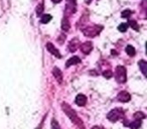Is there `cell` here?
Here are the masks:
<instances>
[{"mask_svg": "<svg viewBox=\"0 0 147 129\" xmlns=\"http://www.w3.org/2000/svg\"><path fill=\"white\" fill-rule=\"evenodd\" d=\"M61 108H63V110L65 111V114L69 116V118L73 121V123H75V124H76L77 126L80 127L81 129H85V125H84V123H83V121L81 120L80 117L77 115L76 111L74 110L71 107H69V104L63 103V105H61Z\"/></svg>", "mask_w": 147, "mask_h": 129, "instance_id": "obj_1", "label": "cell"}, {"mask_svg": "<svg viewBox=\"0 0 147 129\" xmlns=\"http://www.w3.org/2000/svg\"><path fill=\"white\" fill-rule=\"evenodd\" d=\"M103 29V26H99L97 24H92L90 26H87L83 29V32L86 36L88 37H94L100 33V31Z\"/></svg>", "mask_w": 147, "mask_h": 129, "instance_id": "obj_2", "label": "cell"}, {"mask_svg": "<svg viewBox=\"0 0 147 129\" xmlns=\"http://www.w3.org/2000/svg\"><path fill=\"white\" fill-rule=\"evenodd\" d=\"M115 79L118 83L123 84L126 82L127 76H126V69L123 66H118L115 71Z\"/></svg>", "mask_w": 147, "mask_h": 129, "instance_id": "obj_3", "label": "cell"}, {"mask_svg": "<svg viewBox=\"0 0 147 129\" xmlns=\"http://www.w3.org/2000/svg\"><path fill=\"white\" fill-rule=\"evenodd\" d=\"M123 116V110L122 109H113L107 115V118L109 119L112 122H115V121L119 120L121 117Z\"/></svg>", "mask_w": 147, "mask_h": 129, "instance_id": "obj_4", "label": "cell"}, {"mask_svg": "<svg viewBox=\"0 0 147 129\" xmlns=\"http://www.w3.org/2000/svg\"><path fill=\"white\" fill-rule=\"evenodd\" d=\"M77 11V0H67L65 3V13L74 14Z\"/></svg>", "mask_w": 147, "mask_h": 129, "instance_id": "obj_5", "label": "cell"}, {"mask_svg": "<svg viewBox=\"0 0 147 129\" xmlns=\"http://www.w3.org/2000/svg\"><path fill=\"white\" fill-rule=\"evenodd\" d=\"M47 51H49L51 53H53V55H55V57H59V59H61V55L59 53V49H55V45H53V43H47Z\"/></svg>", "mask_w": 147, "mask_h": 129, "instance_id": "obj_6", "label": "cell"}, {"mask_svg": "<svg viewBox=\"0 0 147 129\" xmlns=\"http://www.w3.org/2000/svg\"><path fill=\"white\" fill-rule=\"evenodd\" d=\"M92 49H93V45L91 41H87V43H84L81 45V51L85 55H89L91 53V51H92Z\"/></svg>", "mask_w": 147, "mask_h": 129, "instance_id": "obj_7", "label": "cell"}, {"mask_svg": "<svg viewBox=\"0 0 147 129\" xmlns=\"http://www.w3.org/2000/svg\"><path fill=\"white\" fill-rule=\"evenodd\" d=\"M117 97H118V100L121 101V102H128V101H130V99H131L130 94L127 93V92H125V91L120 92Z\"/></svg>", "mask_w": 147, "mask_h": 129, "instance_id": "obj_8", "label": "cell"}, {"mask_svg": "<svg viewBox=\"0 0 147 129\" xmlns=\"http://www.w3.org/2000/svg\"><path fill=\"white\" fill-rule=\"evenodd\" d=\"M87 103V97L83 94H79L76 97V104L79 106H85Z\"/></svg>", "mask_w": 147, "mask_h": 129, "instance_id": "obj_9", "label": "cell"}, {"mask_svg": "<svg viewBox=\"0 0 147 129\" xmlns=\"http://www.w3.org/2000/svg\"><path fill=\"white\" fill-rule=\"evenodd\" d=\"M81 63V59L79 57H71L65 63V68H69V67L73 66V65H77V63Z\"/></svg>", "mask_w": 147, "mask_h": 129, "instance_id": "obj_10", "label": "cell"}, {"mask_svg": "<svg viewBox=\"0 0 147 129\" xmlns=\"http://www.w3.org/2000/svg\"><path fill=\"white\" fill-rule=\"evenodd\" d=\"M53 75L55 76V78L57 80V82L61 83V81H63V74H61V70H59V68L53 69Z\"/></svg>", "mask_w": 147, "mask_h": 129, "instance_id": "obj_11", "label": "cell"}, {"mask_svg": "<svg viewBox=\"0 0 147 129\" xmlns=\"http://www.w3.org/2000/svg\"><path fill=\"white\" fill-rule=\"evenodd\" d=\"M138 65H139V67H140V70H141V72H142V74L146 77L147 76V70H146L147 63H146V61H144V59H141V61L138 63Z\"/></svg>", "mask_w": 147, "mask_h": 129, "instance_id": "obj_12", "label": "cell"}, {"mask_svg": "<svg viewBox=\"0 0 147 129\" xmlns=\"http://www.w3.org/2000/svg\"><path fill=\"white\" fill-rule=\"evenodd\" d=\"M61 28L65 31H69V28H71V25H69V19L67 18V16H65L63 18V21H61Z\"/></svg>", "mask_w": 147, "mask_h": 129, "instance_id": "obj_13", "label": "cell"}, {"mask_svg": "<svg viewBox=\"0 0 147 129\" xmlns=\"http://www.w3.org/2000/svg\"><path fill=\"white\" fill-rule=\"evenodd\" d=\"M78 45H79V41L77 38H74L71 41V43H69V51H75L77 49V47H78Z\"/></svg>", "mask_w": 147, "mask_h": 129, "instance_id": "obj_14", "label": "cell"}, {"mask_svg": "<svg viewBox=\"0 0 147 129\" xmlns=\"http://www.w3.org/2000/svg\"><path fill=\"white\" fill-rule=\"evenodd\" d=\"M125 125L131 127V129H138V127L141 125V120H140V119H138V120L134 121V122L130 123V124H125Z\"/></svg>", "mask_w": 147, "mask_h": 129, "instance_id": "obj_15", "label": "cell"}, {"mask_svg": "<svg viewBox=\"0 0 147 129\" xmlns=\"http://www.w3.org/2000/svg\"><path fill=\"white\" fill-rule=\"evenodd\" d=\"M126 53L128 55H130V57H133V55H135V49L132 47V45H127L126 47Z\"/></svg>", "mask_w": 147, "mask_h": 129, "instance_id": "obj_16", "label": "cell"}, {"mask_svg": "<svg viewBox=\"0 0 147 129\" xmlns=\"http://www.w3.org/2000/svg\"><path fill=\"white\" fill-rule=\"evenodd\" d=\"M51 15H49V14H45V15H42L41 16V18H40V21L42 23H47L49 20H51Z\"/></svg>", "mask_w": 147, "mask_h": 129, "instance_id": "obj_17", "label": "cell"}, {"mask_svg": "<svg viewBox=\"0 0 147 129\" xmlns=\"http://www.w3.org/2000/svg\"><path fill=\"white\" fill-rule=\"evenodd\" d=\"M128 25H130L131 27H132L133 29H135V30H139V26L138 24H137V22L135 20H129V22L127 23Z\"/></svg>", "mask_w": 147, "mask_h": 129, "instance_id": "obj_18", "label": "cell"}, {"mask_svg": "<svg viewBox=\"0 0 147 129\" xmlns=\"http://www.w3.org/2000/svg\"><path fill=\"white\" fill-rule=\"evenodd\" d=\"M127 28H128V24H127V23H121L118 26V30L120 31V32H125V31L127 30Z\"/></svg>", "mask_w": 147, "mask_h": 129, "instance_id": "obj_19", "label": "cell"}, {"mask_svg": "<svg viewBox=\"0 0 147 129\" xmlns=\"http://www.w3.org/2000/svg\"><path fill=\"white\" fill-rule=\"evenodd\" d=\"M51 129H61L59 124V122H57L55 119H53V120H51Z\"/></svg>", "mask_w": 147, "mask_h": 129, "instance_id": "obj_20", "label": "cell"}, {"mask_svg": "<svg viewBox=\"0 0 147 129\" xmlns=\"http://www.w3.org/2000/svg\"><path fill=\"white\" fill-rule=\"evenodd\" d=\"M43 11V3H39L36 7V14L37 15H41Z\"/></svg>", "mask_w": 147, "mask_h": 129, "instance_id": "obj_21", "label": "cell"}, {"mask_svg": "<svg viewBox=\"0 0 147 129\" xmlns=\"http://www.w3.org/2000/svg\"><path fill=\"white\" fill-rule=\"evenodd\" d=\"M131 14H132V11L127 9V10H124L122 13H121V16L124 17V18H128L129 16H131Z\"/></svg>", "mask_w": 147, "mask_h": 129, "instance_id": "obj_22", "label": "cell"}, {"mask_svg": "<svg viewBox=\"0 0 147 129\" xmlns=\"http://www.w3.org/2000/svg\"><path fill=\"white\" fill-rule=\"evenodd\" d=\"M103 76L107 79H111L113 77V73L111 71H105V72H103Z\"/></svg>", "mask_w": 147, "mask_h": 129, "instance_id": "obj_23", "label": "cell"}, {"mask_svg": "<svg viewBox=\"0 0 147 129\" xmlns=\"http://www.w3.org/2000/svg\"><path fill=\"white\" fill-rule=\"evenodd\" d=\"M92 129H104L103 127H101V126H94Z\"/></svg>", "mask_w": 147, "mask_h": 129, "instance_id": "obj_24", "label": "cell"}, {"mask_svg": "<svg viewBox=\"0 0 147 129\" xmlns=\"http://www.w3.org/2000/svg\"><path fill=\"white\" fill-rule=\"evenodd\" d=\"M61 1V0H53V3H59Z\"/></svg>", "mask_w": 147, "mask_h": 129, "instance_id": "obj_25", "label": "cell"}]
</instances>
